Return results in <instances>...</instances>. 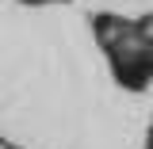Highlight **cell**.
Wrapping results in <instances>:
<instances>
[{"mask_svg": "<svg viewBox=\"0 0 153 149\" xmlns=\"http://www.w3.org/2000/svg\"><path fill=\"white\" fill-rule=\"evenodd\" d=\"M92 38L107 57L111 80L123 92H146L153 84V46L142 38L138 19L96 12L92 16Z\"/></svg>", "mask_w": 153, "mask_h": 149, "instance_id": "cell-1", "label": "cell"}, {"mask_svg": "<svg viewBox=\"0 0 153 149\" xmlns=\"http://www.w3.org/2000/svg\"><path fill=\"white\" fill-rule=\"evenodd\" d=\"M138 19V31H142V38L153 46V12H142V16H134Z\"/></svg>", "mask_w": 153, "mask_h": 149, "instance_id": "cell-2", "label": "cell"}, {"mask_svg": "<svg viewBox=\"0 0 153 149\" xmlns=\"http://www.w3.org/2000/svg\"><path fill=\"white\" fill-rule=\"evenodd\" d=\"M19 4H27V8H50V4H69V0H19Z\"/></svg>", "mask_w": 153, "mask_h": 149, "instance_id": "cell-3", "label": "cell"}]
</instances>
